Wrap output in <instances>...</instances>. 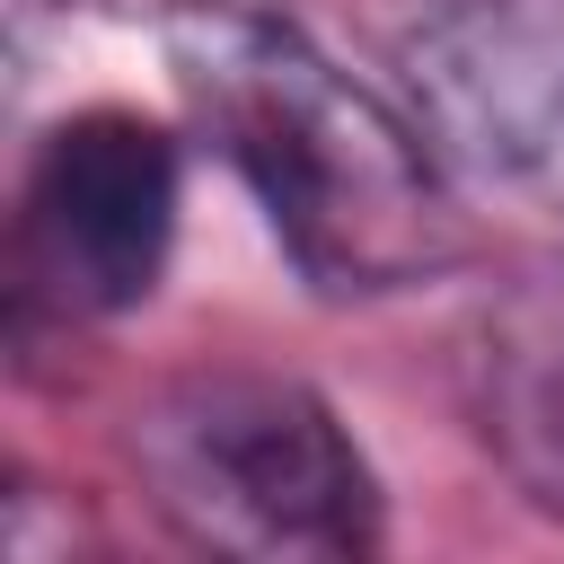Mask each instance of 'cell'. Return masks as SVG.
<instances>
[{
	"label": "cell",
	"instance_id": "1",
	"mask_svg": "<svg viewBox=\"0 0 564 564\" xmlns=\"http://www.w3.org/2000/svg\"><path fill=\"white\" fill-rule=\"evenodd\" d=\"M167 70L326 300H388L467 256L458 176L414 106L352 79L308 26L256 0H185L167 9Z\"/></svg>",
	"mask_w": 564,
	"mask_h": 564
},
{
	"label": "cell",
	"instance_id": "2",
	"mask_svg": "<svg viewBox=\"0 0 564 564\" xmlns=\"http://www.w3.org/2000/svg\"><path fill=\"white\" fill-rule=\"evenodd\" d=\"M123 458L150 511L247 564H352L379 546V476L308 379L282 370H185L123 423Z\"/></svg>",
	"mask_w": 564,
	"mask_h": 564
},
{
	"label": "cell",
	"instance_id": "3",
	"mask_svg": "<svg viewBox=\"0 0 564 564\" xmlns=\"http://www.w3.org/2000/svg\"><path fill=\"white\" fill-rule=\"evenodd\" d=\"M176 203H185V159L150 115L132 106L62 115L18 185V238H9L18 317L53 308L70 326V317L141 308L167 273Z\"/></svg>",
	"mask_w": 564,
	"mask_h": 564
},
{
	"label": "cell",
	"instance_id": "4",
	"mask_svg": "<svg viewBox=\"0 0 564 564\" xmlns=\"http://www.w3.org/2000/svg\"><path fill=\"white\" fill-rule=\"evenodd\" d=\"M397 79L458 194L564 229V0H441L405 26Z\"/></svg>",
	"mask_w": 564,
	"mask_h": 564
},
{
	"label": "cell",
	"instance_id": "5",
	"mask_svg": "<svg viewBox=\"0 0 564 564\" xmlns=\"http://www.w3.org/2000/svg\"><path fill=\"white\" fill-rule=\"evenodd\" d=\"M476 432L494 458L520 476L538 511L564 520V256L529 264L511 291L485 300L476 317Z\"/></svg>",
	"mask_w": 564,
	"mask_h": 564
}]
</instances>
